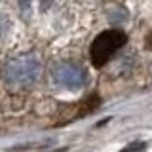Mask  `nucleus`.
<instances>
[{
    "label": "nucleus",
    "instance_id": "f257e3e1",
    "mask_svg": "<svg viewBox=\"0 0 152 152\" xmlns=\"http://www.w3.org/2000/svg\"><path fill=\"white\" fill-rule=\"evenodd\" d=\"M126 34L116 28H108L95 36V40L89 46V61L95 69H101L126 46Z\"/></svg>",
    "mask_w": 152,
    "mask_h": 152
},
{
    "label": "nucleus",
    "instance_id": "f03ea898",
    "mask_svg": "<svg viewBox=\"0 0 152 152\" xmlns=\"http://www.w3.org/2000/svg\"><path fill=\"white\" fill-rule=\"evenodd\" d=\"M42 65L34 55H19L6 63L4 80L10 86H31L40 76Z\"/></svg>",
    "mask_w": 152,
    "mask_h": 152
},
{
    "label": "nucleus",
    "instance_id": "7ed1b4c3",
    "mask_svg": "<svg viewBox=\"0 0 152 152\" xmlns=\"http://www.w3.org/2000/svg\"><path fill=\"white\" fill-rule=\"evenodd\" d=\"M53 80L59 86H65V88H78V86L84 84L86 74L82 70V66L78 63H63L57 65L53 69Z\"/></svg>",
    "mask_w": 152,
    "mask_h": 152
}]
</instances>
